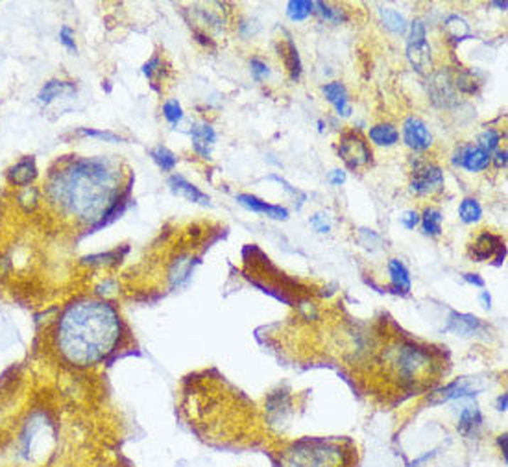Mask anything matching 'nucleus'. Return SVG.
<instances>
[{"label": "nucleus", "mask_w": 508, "mask_h": 467, "mask_svg": "<svg viewBox=\"0 0 508 467\" xmlns=\"http://www.w3.org/2000/svg\"><path fill=\"white\" fill-rule=\"evenodd\" d=\"M403 139L409 148L416 150V152H423L433 144V135H431L429 128L420 121V119H406L405 126H403Z\"/></svg>", "instance_id": "8"}, {"label": "nucleus", "mask_w": 508, "mask_h": 467, "mask_svg": "<svg viewBox=\"0 0 508 467\" xmlns=\"http://www.w3.org/2000/svg\"><path fill=\"white\" fill-rule=\"evenodd\" d=\"M494 6H497V8H503V10H507V2H494Z\"/></svg>", "instance_id": "44"}, {"label": "nucleus", "mask_w": 508, "mask_h": 467, "mask_svg": "<svg viewBox=\"0 0 508 467\" xmlns=\"http://www.w3.org/2000/svg\"><path fill=\"white\" fill-rule=\"evenodd\" d=\"M237 202H239L242 207H246L248 211H254V213H261L266 214L270 218H276V220H286L288 218V211L281 205H270L263 199H259L257 196L252 194H239L237 196Z\"/></svg>", "instance_id": "12"}, {"label": "nucleus", "mask_w": 508, "mask_h": 467, "mask_svg": "<svg viewBox=\"0 0 508 467\" xmlns=\"http://www.w3.org/2000/svg\"><path fill=\"white\" fill-rule=\"evenodd\" d=\"M80 135H85V137H98V139L109 141V143H120V137H117L115 133H109V131H94V130H80Z\"/></svg>", "instance_id": "34"}, {"label": "nucleus", "mask_w": 508, "mask_h": 467, "mask_svg": "<svg viewBox=\"0 0 508 467\" xmlns=\"http://www.w3.org/2000/svg\"><path fill=\"white\" fill-rule=\"evenodd\" d=\"M458 216H460V220L464 224L479 222L480 216H482V209H480L479 202L473 198L462 199L460 209H458Z\"/></svg>", "instance_id": "26"}, {"label": "nucleus", "mask_w": 508, "mask_h": 467, "mask_svg": "<svg viewBox=\"0 0 508 467\" xmlns=\"http://www.w3.org/2000/svg\"><path fill=\"white\" fill-rule=\"evenodd\" d=\"M504 251H507L504 250V242L499 236L482 233L471 248V257L477 263H482V260H488L494 253H497V263H501L504 259Z\"/></svg>", "instance_id": "10"}, {"label": "nucleus", "mask_w": 508, "mask_h": 467, "mask_svg": "<svg viewBox=\"0 0 508 467\" xmlns=\"http://www.w3.org/2000/svg\"><path fill=\"white\" fill-rule=\"evenodd\" d=\"M122 319L102 300H78L65 307L54 329V346L65 362L89 368L106 361L122 340Z\"/></svg>", "instance_id": "1"}, {"label": "nucleus", "mask_w": 508, "mask_h": 467, "mask_svg": "<svg viewBox=\"0 0 508 467\" xmlns=\"http://www.w3.org/2000/svg\"><path fill=\"white\" fill-rule=\"evenodd\" d=\"M390 366L396 370L397 377L405 383H414L420 380L423 375L429 373L431 355L423 351L421 347L412 346V344H403L397 349H392V361Z\"/></svg>", "instance_id": "4"}, {"label": "nucleus", "mask_w": 508, "mask_h": 467, "mask_svg": "<svg viewBox=\"0 0 508 467\" xmlns=\"http://www.w3.org/2000/svg\"><path fill=\"white\" fill-rule=\"evenodd\" d=\"M401 224L406 229H414V227L420 224V214L416 213V211H406L401 216Z\"/></svg>", "instance_id": "37"}, {"label": "nucleus", "mask_w": 508, "mask_h": 467, "mask_svg": "<svg viewBox=\"0 0 508 467\" xmlns=\"http://www.w3.org/2000/svg\"><path fill=\"white\" fill-rule=\"evenodd\" d=\"M72 91L74 87L70 84H65V82H48V84L41 89V93H39V102L50 104L54 98L63 97V94L72 93Z\"/></svg>", "instance_id": "25"}, {"label": "nucleus", "mask_w": 508, "mask_h": 467, "mask_svg": "<svg viewBox=\"0 0 508 467\" xmlns=\"http://www.w3.org/2000/svg\"><path fill=\"white\" fill-rule=\"evenodd\" d=\"M499 410L501 412L507 410V393H503V395L499 397Z\"/></svg>", "instance_id": "41"}, {"label": "nucleus", "mask_w": 508, "mask_h": 467, "mask_svg": "<svg viewBox=\"0 0 508 467\" xmlns=\"http://www.w3.org/2000/svg\"><path fill=\"white\" fill-rule=\"evenodd\" d=\"M388 272H390V279H392V287L401 294H406L411 290V275L409 270L405 268V264L399 263L397 259H392L388 263Z\"/></svg>", "instance_id": "19"}, {"label": "nucleus", "mask_w": 508, "mask_h": 467, "mask_svg": "<svg viewBox=\"0 0 508 467\" xmlns=\"http://www.w3.org/2000/svg\"><path fill=\"white\" fill-rule=\"evenodd\" d=\"M353 451L338 439L307 438L286 449L281 467H351Z\"/></svg>", "instance_id": "3"}, {"label": "nucleus", "mask_w": 508, "mask_h": 467, "mask_svg": "<svg viewBox=\"0 0 508 467\" xmlns=\"http://www.w3.org/2000/svg\"><path fill=\"white\" fill-rule=\"evenodd\" d=\"M442 213L438 209L434 207H427L423 211V216H420L421 227L427 235H440L442 233Z\"/></svg>", "instance_id": "24"}, {"label": "nucleus", "mask_w": 508, "mask_h": 467, "mask_svg": "<svg viewBox=\"0 0 508 467\" xmlns=\"http://www.w3.org/2000/svg\"><path fill=\"white\" fill-rule=\"evenodd\" d=\"M249 67H252V75H254V78L257 79V82H261V79H264L270 75V69H268L266 63H263V61L257 60V57L249 61Z\"/></svg>", "instance_id": "33"}, {"label": "nucleus", "mask_w": 508, "mask_h": 467, "mask_svg": "<svg viewBox=\"0 0 508 467\" xmlns=\"http://www.w3.org/2000/svg\"><path fill=\"white\" fill-rule=\"evenodd\" d=\"M455 82L449 76V72H438L431 79V94H433V102L438 106L449 107L457 102V93H455Z\"/></svg>", "instance_id": "9"}, {"label": "nucleus", "mask_w": 508, "mask_h": 467, "mask_svg": "<svg viewBox=\"0 0 508 467\" xmlns=\"http://www.w3.org/2000/svg\"><path fill=\"white\" fill-rule=\"evenodd\" d=\"M499 445H501V449H503V456L507 458V434L499 438Z\"/></svg>", "instance_id": "42"}, {"label": "nucleus", "mask_w": 508, "mask_h": 467, "mask_svg": "<svg viewBox=\"0 0 508 467\" xmlns=\"http://www.w3.org/2000/svg\"><path fill=\"white\" fill-rule=\"evenodd\" d=\"M443 185V172L438 165L434 163L418 161L412 170V183L411 190L416 194H433L436 190L442 189Z\"/></svg>", "instance_id": "7"}, {"label": "nucleus", "mask_w": 508, "mask_h": 467, "mask_svg": "<svg viewBox=\"0 0 508 467\" xmlns=\"http://www.w3.org/2000/svg\"><path fill=\"white\" fill-rule=\"evenodd\" d=\"M479 146L485 152H488V153H492L494 150H497V146H499V133L495 130H486L485 133L480 135L479 137Z\"/></svg>", "instance_id": "32"}, {"label": "nucleus", "mask_w": 508, "mask_h": 467, "mask_svg": "<svg viewBox=\"0 0 508 467\" xmlns=\"http://www.w3.org/2000/svg\"><path fill=\"white\" fill-rule=\"evenodd\" d=\"M379 13H381V21H383V24L390 30V32L405 33L406 28H409V23H406L405 17H403L401 13H397L396 10H392V8H381Z\"/></svg>", "instance_id": "23"}, {"label": "nucleus", "mask_w": 508, "mask_h": 467, "mask_svg": "<svg viewBox=\"0 0 508 467\" xmlns=\"http://www.w3.org/2000/svg\"><path fill=\"white\" fill-rule=\"evenodd\" d=\"M37 176V168L33 158H24L9 170V180L15 185H28Z\"/></svg>", "instance_id": "18"}, {"label": "nucleus", "mask_w": 508, "mask_h": 467, "mask_svg": "<svg viewBox=\"0 0 508 467\" xmlns=\"http://www.w3.org/2000/svg\"><path fill=\"white\" fill-rule=\"evenodd\" d=\"M314 8H318L316 11L322 15L323 19L333 21V23H344V21H346V13L338 10V8H329V6L323 4V2H314Z\"/></svg>", "instance_id": "30"}, {"label": "nucleus", "mask_w": 508, "mask_h": 467, "mask_svg": "<svg viewBox=\"0 0 508 467\" xmlns=\"http://www.w3.org/2000/svg\"><path fill=\"white\" fill-rule=\"evenodd\" d=\"M310 226H313L318 233H328L329 229H331L329 222L325 220V214L322 213H316L313 218H310Z\"/></svg>", "instance_id": "36"}, {"label": "nucleus", "mask_w": 508, "mask_h": 467, "mask_svg": "<svg viewBox=\"0 0 508 467\" xmlns=\"http://www.w3.org/2000/svg\"><path fill=\"white\" fill-rule=\"evenodd\" d=\"M152 158L165 172L174 170V167L178 165V158H175L171 150H166L165 146H157L156 150H152Z\"/></svg>", "instance_id": "28"}, {"label": "nucleus", "mask_w": 508, "mask_h": 467, "mask_svg": "<svg viewBox=\"0 0 508 467\" xmlns=\"http://www.w3.org/2000/svg\"><path fill=\"white\" fill-rule=\"evenodd\" d=\"M369 139L379 146H394L399 141V131L392 124H377L369 130Z\"/></svg>", "instance_id": "21"}, {"label": "nucleus", "mask_w": 508, "mask_h": 467, "mask_svg": "<svg viewBox=\"0 0 508 467\" xmlns=\"http://www.w3.org/2000/svg\"><path fill=\"white\" fill-rule=\"evenodd\" d=\"M323 94H325V98H328V102L335 106L338 115L342 116L351 115V107H350V102H347V91L340 82H331V84L323 85Z\"/></svg>", "instance_id": "17"}, {"label": "nucleus", "mask_w": 508, "mask_h": 467, "mask_svg": "<svg viewBox=\"0 0 508 467\" xmlns=\"http://www.w3.org/2000/svg\"><path fill=\"white\" fill-rule=\"evenodd\" d=\"M406 56L411 60L412 67L420 75H429L433 67V56H431V47L425 39V24L423 21H414L411 30V39L406 45Z\"/></svg>", "instance_id": "5"}, {"label": "nucleus", "mask_w": 508, "mask_h": 467, "mask_svg": "<svg viewBox=\"0 0 508 467\" xmlns=\"http://www.w3.org/2000/svg\"><path fill=\"white\" fill-rule=\"evenodd\" d=\"M490 161H492V155L480 146H466V148H460L457 159L453 163L464 167L468 172H482L485 168H488Z\"/></svg>", "instance_id": "11"}, {"label": "nucleus", "mask_w": 508, "mask_h": 467, "mask_svg": "<svg viewBox=\"0 0 508 467\" xmlns=\"http://www.w3.org/2000/svg\"><path fill=\"white\" fill-rule=\"evenodd\" d=\"M480 297H482V301H485L486 309H490V307H492V305H490V303H492V297H490L488 292H482V296H480Z\"/></svg>", "instance_id": "43"}, {"label": "nucleus", "mask_w": 508, "mask_h": 467, "mask_svg": "<svg viewBox=\"0 0 508 467\" xmlns=\"http://www.w3.org/2000/svg\"><path fill=\"white\" fill-rule=\"evenodd\" d=\"M168 187L174 194L181 196V198L189 199L193 204H200V205H209V198L203 194L202 190H198L194 185H190L189 181L185 180L181 176H172L168 180Z\"/></svg>", "instance_id": "16"}, {"label": "nucleus", "mask_w": 508, "mask_h": 467, "mask_svg": "<svg viewBox=\"0 0 508 467\" xmlns=\"http://www.w3.org/2000/svg\"><path fill=\"white\" fill-rule=\"evenodd\" d=\"M314 11V2H307V0H292L286 6V15L292 21H303L307 19Z\"/></svg>", "instance_id": "27"}, {"label": "nucleus", "mask_w": 508, "mask_h": 467, "mask_svg": "<svg viewBox=\"0 0 508 467\" xmlns=\"http://www.w3.org/2000/svg\"><path fill=\"white\" fill-rule=\"evenodd\" d=\"M346 181V172L344 170H333L331 176H329V183L331 185H342Z\"/></svg>", "instance_id": "38"}, {"label": "nucleus", "mask_w": 508, "mask_h": 467, "mask_svg": "<svg viewBox=\"0 0 508 467\" xmlns=\"http://www.w3.org/2000/svg\"><path fill=\"white\" fill-rule=\"evenodd\" d=\"M477 388L471 386V383L468 379H458L455 383H451L445 388L438 390L434 393V397L431 399V402L438 405V402H445L451 401V399H460V397H470V395H475Z\"/></svg>", "instance_id": "14"}, {"label": "nucleus", "mask_w": 508, "mask_h": 467, "mask_svg": "<svg viewBox=\"0 0 508 467\" xmlns=\"http://www.w3.org/2000/svg\"><path fill=\"white\" fill-rule=\"evenodd\" d=\"M60 41L63 43V47L70 52H76V43H74V32L69 26H63L60 33Z\"/></svg>", "instance_id": "35"}, {"label": "nucleus", "mask_w": 508, "mask_h": 467, "mask_svg": "<svg viewBox=\"0 0 508 467\" xmlns=\"http://www.w3.org/2000/svg\"><path fill=\"white\" fill-rule=\"evenodd\" d=\"M190 137H193L194 152L200 153L203 159H211V148L215 141H217V133L211 126L202 122V124H194L190 130Z\"/></svg>", "instance_id": "13"}, {"label": "nucleus", "mask_w": 508, "mask_h": 467, "mask_svg": "<svg viewBox=\"0 0 508 467\" xmlns=\"http://www.w3.org/2000/svg\"><path fill=\"white\" fill-rule=\"evenodd\" d=\"M50 196L65 213L83 222H98L117 207L119 174L102 159L74 161L52 177Z\"/></svg>", "instance_id": "2"}, {"label": "nucleus", "mask_w": 508, "mask_h": 467, "mask_svg": "<svg viewBox=\"0 0 508 467\" xmlns=\"http://www.w3.org/2000/svg\"><path fill=\"white\" fill-rule=\"evenodd\" d=\"M464 279H466L468 282H471V285H477V287H480V288L485 287V281H482V279H480L477 273H466V275H464Z\"/></svg>", "instance_id": "40"}, {"label": "nucleus", "mask_w": 508, "mask_h": 467, "mask_svg": "<svg viewBox=\"0 0 508 467\" xmlns=\"http://www.w3.org/2000/svg\"><path fill=\"white\" fill-rule=\"evenodd\" d=\"M495 167L497 168H504L507 167V150H499L497 153H495Z\"/></svg>", "instance_id": "39"}, {"label": "nucleus", "mask_w": 508, "mask_h": 467, "mask_svg": "<svg viewBox=\"0 0 508 467\" xmlns=\"http://www.w3.org/2000/svg\"><path fill=\"white\" fill-rule=\"evenodd\" d=\"M482 329V324L477 316L471 314H458V312H451L448 322V331L460 336H473Z\"/></svg>", "instance_id": "15"}, {"label": "nucleus", "mask_w": 508, "mask_h": 467, "mask_svg": "<svg viewBox=\"0 0 508 467\" xmlns=\"http://www.w3.org/2000/svg\"><path fill=\"white\" fill-rule=\"evenodd\" d=\"M482 423V416H480L479 408L475 407H464L460 412V419H458V430L460 434L471 436L475 434L477 429Z\"/></svg>", "instance_id": "20"}, {"label": "nucleus", "mask_w": 508, "mask_h": 467, "mask_svg": "<svg viewBox=\"0 0 508 467\" xmlns=\"http://www.w3.org/2000/svg\"><path fill=\"white\" fill-rule=\"evenodd\" d=\"M338 155L342 161L346 163L350 170H357L360 167H366L372 161V150L368 148L366 141L355 131L342 135L340 146H338Z\"/></svg>", "instance_id": "6"}, {"label": "nucleus", "mask_w": 508, "mask_h": 467, "mask_svg": "<svg viewBox=\"0 0 508 467\" xmlns=\"http://www.w3.org/2000/svg\"><path fill=\"white\" fill-rule=\"evenodd\" d=\"M288 47V54H286V67L291 70V78L298 79L301 76V61H300V54L296 50L294 43L288 41L286 43Z\"/></svg>", "instance_id": "29"}, {"label": "nucleus", "mask_w": 508, "mask_h": 467, "mask_svg": "<svg viewBox=\"0 0 508 467\" xmlns=\"http://www.w3.org/2000/svg\"><path fill=\"white\" fill-rule=\"evenodd\" d=\"M443 30H445V33L451 38V41L455 43L464 41V39H468L471 35L468 23L462 19V17H458V15H449L445 23H443Z\"/></svg>", "instance_id": "22"}, {"label": "nucleus", "mask_w": 508, "mask_h": 467, "mask_svg": "<svg viewBox=\"0 0 508 467\" xmlns=\"http://www.w3.org/2000/svg\"><path fill=\"white\" fill-rule=\"evenodd\" d=\"M163 115L171 124H178V122L183 119V109L178 104V100H168V102L163 106Z\"/></svg>", "instance_id": "31"}]
</instances>
